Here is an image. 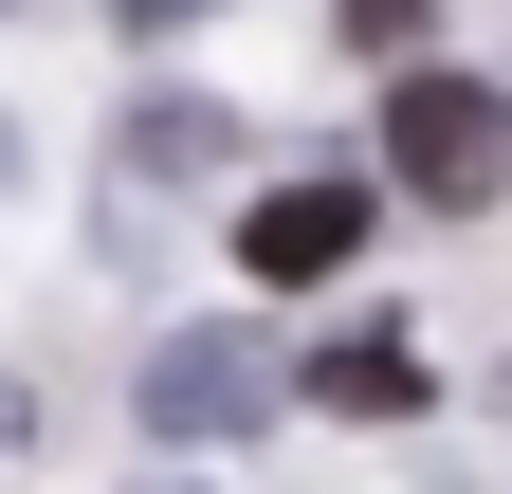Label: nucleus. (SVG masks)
Segmentation results:
<instances>
[{"instance_id": "7ed1b4c3", "label": "nucleus", "mask_w": 512, "mask_h": 494, "mask_svg": "<svg viewBox=\"0 0 512 494\" xmlns=\"http://www.w3.org/2000/svg\"><path fill=\"white\" fill-rule=\"evenodd\" d=\"M366 220H384L366 183H275V202L238 220V275H275V293H311V275H348V257H366Z\"/></svg>"}, {"instance_id": "f257e3e1", "label": "nucleus", "mask_w": 512, "mask_h": 494, "mask_svg": "<svg viewBox=\"0 0 512 494\" xmlns=\"http://www.w3.org/2000/svg\"><path fill=\"white\" fill-rule=\"evenodd\" d=\"M147 440H256V421L293 403V366L256 348V330H183V348H147Z\"/></svg>"}, {"instance_id": "0eeeda50", "label": "nucleus", "mask_w": 512, "mask_h": 494, "mask_svg": "<svg viewBox=\"0 0 512 494\" xmlns=\"http://www.w3.org/2000/svg\"><path fill=\"white\" fill-rule=\"evenodd\" d=\"M128 19H147V37H165V19H202V0H128Z\"/></svg>"}, {"instance_id": "20e7f679", "label": "nucleus", "mask_w": 512, "mask_h": 494, "mask_svg": "<svg viewBox=\"0 0 512 494\" xmlns=\"http://www.w3.org/2000/svg\"><path fill=\"white\" fill-rule=\"evenodd\" d=\"M311 385H330L348 421H403V403H421V330H348V348H311Z\"/></svg>"}, {"instance_id": "f03ea898", "label": "nucleus", "mask_w": 512, "mask_h": 494, "mask_svg": "<svg viewBox=\"0 0 512 494\" xmlns=\"http://www.w3.org/2000/svg\"><path fill=\"white\" fill-rule=\"evenodd\" d=\"M384 165L421 183V202H494L512 183V110L476 74H403V110H384Z\"/></svg>"}, {"instance_id": "423d86ee", "label": "nucleus", "mask_w": 512, "mask_h": 494, "mask_svg": "<svg viewBox=\"0 0 512 494\" xmlns=\"http://www.w3.org/2000/svg\"><path fill=\"white\" fill-rule=\"evenodd\" d=\"M421 19H439V0H348V37H366V55H421Z\"/></svg>"}, {"instance_id": "6e6552de", "label": "nucleus", "mask_w": 512, "mask_h": 494, "mask_svg": "<svg viewBox=\"0 0 512 494\" xmlns=\"http://www.w3.org/2000/svg\"><path fill=\"white\" fill-rule=\"evenodd\" d=\"M0 183H19V129H0Z\"/></svg>"}, {"instance_id": "39448f33", "label": "nucleus", "mask_w": 512, "mask_h": 494, "mask_svg": "<svg viewBox=\"0 0 512 494\" xmlns=\"http://www.w3.org/2000/svg\"><path fill=\"white\" fill-rule=\"evenodd\" d=\"M220 147H238L220 110H147V129H128V165H147V183H165V165H220Z\"/></svg>"}]
</instances>
